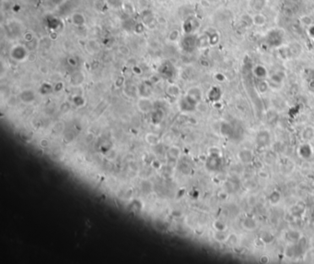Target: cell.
<instances>
[{
	"label": "cell",
	"mask_w": 314,
	"mask_h": 264,
	"mask_svg": "<svg viewBox=\"0 0 314 264\" xmlns=\"http://www.w3.org/2000/svg\"><path fill=\"white\" fill-rule=\"evenodd\" d=\"M252 8L256 10V11H260L263 6H264V0H252Z\"/></svg>",
	"instance_id": "2"
},
{
	"label": "cell",
	"mask_w": 314,
	"mask_h": 264,
	"mask_svg": "<svg viewBox=\"0 0 314 264\" xmlns=\"http://www.w3.org/2000/svg\"><path fill=\"white\" fill-rule=\"evenodd\" d=\"M265 20H266L265 17H264L263 14H261V13L255 14L253 16V18H252V21H253V23L256 24V25H259V26L263 25V24L265 23Z\"/></svg>",
	"instance_id": "1"
},
{
	"label": "cell",
	"mask_w": 314,
	"mask_h": 264,
	"mask_svg": "<svg viewBox=\"0 0 314 264\" xmlns=\"http://www.w3.org/2000/svg\"><path fill=\"white\" fill-rule=\"evenodd\" d=\"M301 21H302V23H303V24H305V25H307V26H309V25H311V24H312L311 19L310 17H308V16H304V17L301 19Z\"/></svg>",
	"instance_id": "3"
}]
</instances>
